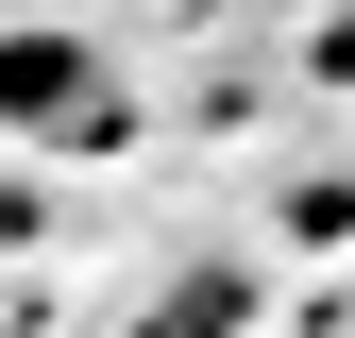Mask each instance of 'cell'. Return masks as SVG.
Wrapping results in <instances>:
<instances>
[{"instance_id":"2","label":"cell","mask_w":355,"mask_h":338,"mask_svg":"<svg viewBox=\"0 0 355 338\" xmlns=\"http://www.w3.org/2000/svg\"><path fill=\"white\" fill-rule=\"evenodd\" d=\"M237 321H254V287H237V271H187L169 321H136V338H237Z\"/></svg>"},{"instance_id":"3","label":"cell","mask_w":355,"mask_h":338,"mask_svg":"<svg viewBox=\"0 0 355 338\" xmlns=\"http://www.w3.org/2000/svg\"><path fill=\"white\" fill-rule=\"evenodd\" d=\"M0 237H17V186H0Z\"/></svg>"},{"instance_id":"1","label":"cell","mask_w":355,"mask_h":338,"mask_svg":"<svg viewBox=\"0 0 355 338\" xmlns=\"http://www.w3.org/2000/svg\"><path fill=\"white\" fill-rule=\"evenodd\" d=\"M0 118H17V136H85V152H102L136 102H119V68L68 51V34H0Z\"/></svg>"}]
</instances>
